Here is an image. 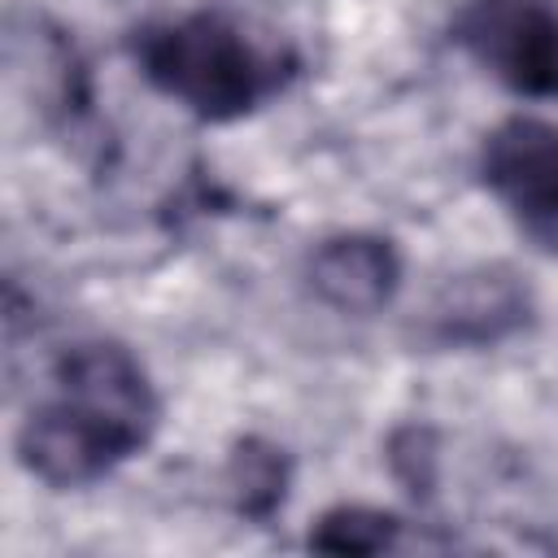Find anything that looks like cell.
<instances>
[{"label": "cell", "mask_w": 558, "mask_h": 558, "mask_svg": "<svg viewBox=\"0 0 558 558\" xmlns=\"http://www.w3.org/2000/svg\"><path fill=\"white\" fill-rule=\"evenodd\" d=\"M405 279V262L392 235L379 231H331L305 253L310 292L349 318L384 314Z\"/></svg>", "instance_id": "8992f818"}, {"label": "cell", "mask_w": 558, "mask_h": 558, "mask_svg": "<svg viewBox=\"0 0 558 558\" xmlns=\"http://www.w3.org/2000/svg\"><path fill=\"white\" fill-rule=\"evenodd\" d=\"M401 541H405V519L366 501L327 506L305 536V545L323 554H388L401 549Z\"/></svg>", "instance_id": "ba28073f"}, {"label": "cell", "mask_w": 558, "mask_h": 558, "mask_svg": "<svg viewBox=\"0 0 558 558\" xmlns=\"http://www.w3.org/2000/svg\"><path fill=\"white\" fill-rule=\"evenodd\" d=\"M475 174L510 227L558 257V122L536 113L501 118L480 140Z\"/></svg>", "instance_id": "277c9868"}, {"label": "cell", "mask_w": 558, "mask_h": 558, "mask_svg": "<svg viewBox=\"0 0 558 558\" xmlns=\"http://www.w3.org/2000/svg\"><path fill=\"white\" fill-rule=\"evenodd\" d=\"M449 39L493 83L523 100H558V4L554 0H462Z\"/></svg>", "instance_id": "3957f363"}, {"label": "cell", "mask_w": 558, "mask_h": 558, "mask_svg": "<svg viewBox=\"0 0 558 558\" xmlns=\"http://www.w3.org/2000/svg\"><path fill=\"white\" fill-rule=\"evenodd\" d=\"M161 392L144 357L113 336H74L44 371V392L13 432L17 466L52 493H78L131 458L161 427Z\"/></svg>", "instance_id": "6da1fadb"}, {"label": "cell", "mask_w": 558, "mask_h": 558, "mask_svg": "<svg viewBox=\"0 0 558 558\" xmlns=\"http://www.w3.org/2000/svg\"><path fill=\"white\" fill-rule=\"evenodd\" d=\"M388 466L405 484V493L427 497L432 484H436V432L423 427V423L397 427L388 436Z\"/></svg>", "instance_id": "9c48e42d"}, {"label": "cell", "mask_w": 558, "mask_h": 558, "mask_svg": "<svg viewBox=\"0 0 558 558\" xmlns=\"http://www.w3.org/2000/svg\"><path fill=\"white\" fill-rule=\"evenodd\" d=\"M288 484H292V466H288V453L275 440L244 436V440L231 445V458H227V493H231L235 514H244L253 523H266L283 506Z\"/></svg>", "instance_id": "52a82bcc"}, {"label": "cell", "mask_w": 558, "mask_h": 558, "mask_svg": "<svg viewBox=\"0 0 558 558\" xmlns=\"http://www.w3.org/2000/svg\"><path fill=\"white\" fill-rule=\"evenodd\" d=\"M536 314L527 283L510 266H471L445 279L418 314V344L427 349H497L519 336Z\"/></svg>", "instance_id": "5b68a950"}, {"label": "cell", "mask_w": 558, "mask_h": 558, "mask_svg": "<svg viewBox=\"0 0 558 558\" xmlns=\"http://www.w3.org/2000/svg\"><path fill=\"white\" fill-rule=\"evenodd\" d=\"M126 57L157 96L209 126L257 113L292 78L288 57L257 44L235 17L218 9L140 22L126 35Z\"/></svg>", "instance_id": "7a4b0ae2"}]
</instances>
